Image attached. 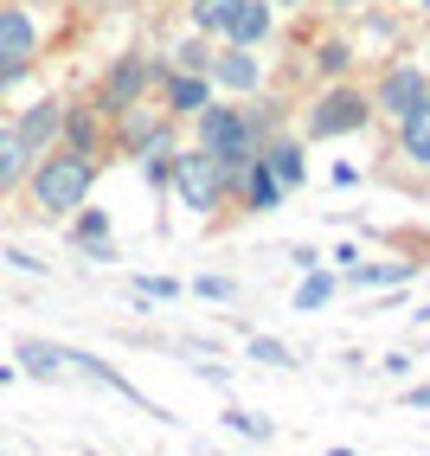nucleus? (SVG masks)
<instances>
[{
	"mask_svg": "<svg viewBox=\"0 0 430 456\" xmlns=\"http://www.w3.org/2000/svg\"><path fill=\"white\" fill-rule=\"evenodd\" d=\"M199 155L219 167V174H238L244 161L257 155V129H251V116L206 103V110H199Z\"/></svg>",
	"mask_w": 430,
	"mask_h": 456,
	"instance_id": "obj_1",
	"label": "nucleus"
},
{
	"mask_svg": "<svg viewBox=\"0 0 430 456\" xmlns=\"http://www.w3.org/2000/svg\"><path fill=\"white\" fill-rule=\"evenodd\" d=\"M90 180H97V161H90L84 148H71V155L39 161V174H33V200H39L45 219H52V212H77L84 193H90Z\"/></svg>",
	"mask_w": 430,
	"mask_h": 456,
	"instance_id": "obj_2",
	"label": "nucleus"
},
{
	"mask_svg": "<svg viewBox=\"0 0 430 456\" xmlns=\"http://www.w3.org/2000/svg\"><path fill=\"white\" fill-rule=\"evenodd\" d=\"M366 116H373V103H366L360 90H328L315 103V116H309V135H347V129L366 123Z\"/></svg>",
	"mask_w": 430,
	"mask_h": 456,
	"instance_id": "obj_3",
	"label": "nucleus"
},
{
	"mask_svg": "<svg viewBox=\"0 0 430 456\" xmlns=\"http://www.w3.org/2000/svg\"><path fill=\"white\" fill-rule=\"evenodd\" d=\"M33 45H39L33 20H26L20 7H0V84L20 77L26 65H33Z\"/></svg>",
	"mask_w": 430,
	"mask_h": 456,
	"instance_id": "obj_4",
	"label": "nucleus"
},
{
	"mask_svg": "<svg viewBox=\"0 0 430 456\" xmlns=\"http://www.w3.org/2000/svg\"><path fill=\"white\" fill-rule=\"evenodd\" d=\"M174 174H180V200H187L193 212H219V167H212L206 155H180Z\"/></svg>",
	"mask_w": 430,
	"mask_h": 456,
	"instance_id": "obj_5",
	"label": "nucleus"
},
{
	"mask_svg": "<svg viewBox=\"0 0 430 456\" xmlns=\"http://www.w3.org/2000/svg\"><path fill=\"white\" fill-rule=\"evenodd\" d=\"M424 97H430V84H424V71H411V65L385 71V84H379V110H385V116H411Z\"/></svg>",
	"mask_w": 430,
	"mask_h": 456,
	"instance_id": "obj_6",
	"label": "nucleus"
},
{
	"mask_svg": "<svg viewBox=\"0 0 430 456\" xmlns=\"http://www.w3.org/2000/svg\"><path fill=\"white\" fill-rule=\"evenodd\" d=\"M155 77V65H148V58H122L116 65V77L103 84V110H129L135 97H142V84Z\"/></svg>",
	"mask_w": 430,
	"mask_h": 456,
	"instance_id": "obj_7",
	"label": "nucleus"
},
{
	"mask_svg": "<svg viewBox=\"0 0 430 456\" xmlns=\"http://www.w3.org/2000/svg\"><path fill=\"white\" fill-rule=\"evenodd\" d=\"M58 129H65V110H58V103H33V110L20 116V129H13V135L26 142V155H33V148H45Z\"/></svg>",
	"mask_w": 430,
	"mask_h": 456,
	"instance_id": "obj_8",
	"label": "nucleus"
},
{
	"mask_svg": "<svg viewBox=\"0 0 430 456\" xmlns=\"http://www.w3.org/2000/svg\"><path fill=\"white\" fill-rule=\"evenodd\" d=\"M206 71L219 77L225 90H251V84H257V58H251V45H231V52H219V58H212Z\"/></svg>",
	"mask_w": 430,
	"mask_h": 456,
	"instance_id": "obj_9",
	"label": "nucleus"
},
{
	"mask_svg": "<svg viewBox=\"0 0 430 456\" xmlns=\"http://www.w3.org/2000/svg\"><path fill=\"white\" fill-rule=\"evenodd\" d=\"M225 33H231V45H257L270 33V7H264V0H238L231 20H225Z\"/></svg>",
	"mask_w": 430,
	"mask_h": 456,
	"instance_id": "obj_10",
	"label": "nucleus"
},
{
	"mask_svg": "<svg viewBox=\"0 0 430 456\" xmlns=\"http://www.w3.org/2000/svg\"><path fill=\"white\" fill-rule=\"evenodd\" d=\"M411 270H418V264H360V257H353V264H347V283H353V289H385V283H405Z\"/></svg>",
	"mask_w": 430,
	"mask_h": 456,
	"instance_id": "obj_11",
	"label": "nucleus"
},
{
	"mask_svg": "<svg viewBox=\"0 0 430 456\" xmlns=\"http://www.w3.org/2000/svg\"><path fill=\"white\" fill-rule=\"evenodd\" d=\"M405 123V155L418 161V167H430V97L411 110V116H398Z\"/></svg>",
	"mask_w": 430,
	"mask_h": 456,
	"instance_id": "obj_12",
	"label": "nucleus"
},
{
	"mask_svg": "<svg viewBox=\"0 0 430 456\" xmlns=\"http://www.w3.org/2000/svg\"><path fill=\"white\" fill-rule=\"evenodd\" d=\"M244 193H251V206H257V212H270L276 200H283V187H276V180H270V167H264L257 155L244 161Z\"/></svg>",
	"mask_w": 430,
	"mask_h": 456,
	"instance_id": "obj_13",
	"label": "nucleus"
},
{
	"mask_svg": "<svg viewBox=\"0 0 430 456\" xmlns=\"http://www.w3.org/2000/svg\"><path fill=\"white\" fill-rule=\"evenodd\" d=\"M264 167H270V180H276V187L289 193L296 180H302V148H289V142H283V148H270V155H264Z\"/></svg>",
	"mask_w": 430,
	"mask_h": 456,
	"instance_id": "obj_14",
	"label": "nucleus"
},
{
	"mask_svg": "<svg viewBox=\"0 0 430 456\" xmlns=\"http://www.w3.org/2000/svg\"><path fill=\"white\" fill-rule=\"evenodd\" d=\"M20 174H26V142L13 129H0V193H7Z\"/></svg>",
	"mask_w": 430,
	"mask_h": 456,
	"instance_id": "obj_15",
	"label": "nucleus"
},
{
	"mask_svg": "<svg viewBox=\"0 0 430 456\" xmlns=\"http://www.w3.org/2000/svg\"><path fill=\"white\" fill-rule=\"evenodd\" d=\"M20 367H26V373H39V379H52L58 367H65V354L45 347V341H20Z\"/></svg>",
	"mask_w": 430,
	"mask_h": 456,
	"instance_id": "obj_16",
	"label": "nucleus"
},
{
	"mask_svg": "<svg viewBox=\"0 0 430 456\" xmlns=\"http://www.w3.org/2000/svg\"><path fill=\"white\" fill-rule=\"evenodd\" d=\"M167 103H174L180 116H199V110H206V77H174V84H167Z\"/></svg>",
	"mask_w": 430,
	"mask_h": 456,
	"instance_id": "obj_17",
	"label": "nucleus"
},
{
	"mask_svg": "<svg viewBox=\"0 0 430 456\" xmlns=\"http://www.w3.org/2000/svg\"><path fill=\"white\" fill-rule=\"evenodd\" d=\"M231 7H238V0H193V26H199V33H225Z\"/></svg>",
	"mask_w": 430,
	"mask_h": 456,
	"instance_id": "obj_18",
	"label": "nucleus"
},
{
	"mask_svg": "<svg viewBox=\"0 0 430 456\" xmlns=\"http://www.w3.org/2000/svg\"><path fill=\"white\" fill-rule=\"evenodd\" d=\"M251 354L264 360V367H296V354H289L283 341H264V334H251Z\"/></svg>",
	"mask_w": 430,
	"mask_h": 456,
	"instance_id": "obj_19",
	"label": "nucleus"
},
{
	"mask_svg": "<svg viewBox=\"0 0 430 456\" xmlns=\"http://www.w3.org/2000/svg\"><path fill=\"white\" fill-rule=\"evenodd\" d=\"M328 296H334V277H309V283L296 289V309H321Z\"/></svg>",
	"mask_w": 430,
	"mask_h": 456,
	"instance_id": "obj_20",
	"label": "nucleus"
},
{
	"mask_svg": "<svg viewBox=\"0 0 430 456\" xmlns=\"http://www.w3.org/2000/svg\"><path fill=\"white\" fill-rule=\"evenodd\" d=\"M347 65H353V52H347L341 39H328V45H321V71H328V77H341Z\"/></svg>",
	"mask_w": 430,
	"mask_h": 456,
	"instance_id": "obj_21",
	"label": "nucleus"
},
{
	"mask_svg": "<svg viewBox=\"0 0 430 456\" xmlns=\"http://www.w3.org/2000/svg\"><path fill=\"white\" fill-rule=\"evenodd\" d=\"M225 418L238 424V431H244V437H257V444H264V437L276 431V424H270V418H251V411H225Z\"/></svg>",
	"mask_w": 430,
	"mask_h": 456,
	"instance_id": "obj_22",
	"label": "nucleus"
},
{
	"mask_svg": "<svg viewBox=\"0 0 430 456\" xmlns=\"http://www.w3.org/2000/svg\"><path fill=\"white\" fill-rule=\"evenodd\" d=\"M193 289H199V296H206V302H225V296H231V283H225V277H199V283H193Z\"/></svg>",
	"mask_w": 430,
	"mask_h": 456,
	"instance_id": "obj_23",
	"label": "nucleus"
},
{
	"mask_svg": "<svg viewBox=\"0 0 430 456\" xmlns=\"http://www.w3.org/2000/svg\"><path fill=\"white\" fill-rule=\"evenodd\" d=\"M71 142H77L84 155H90V116H71Z\"/></svg>",
	"mask_w": 430,
	"mask_h": 456,
	"instance_id": "obj_24",
	"label": "nucleus"
},
{
	"mask_svg": "<svg viewBox=\"0 0 430 456\" xmlns=\"http://www.w3.org/2000/svg\"><path fill=\"white\" fill-rule=\"evenodd\" d=\"M411 405H418V411H430V386H418V392H411Z\"/></svg>",
	"mask_w": 430,
	"mask_h": 456,
	"instance_id": "obj_25",
	"label": "nucleus"
},
{
	"mask_svg": "<svg viewBox=\"0 0 430 456\" xmlns=\"http://www.w3.org/2000/svg\"><path fill=\"white\" fill-rule=\"evenodd\" d=\"M424 7H430V0H424Z\"/></svg>",
	"mask_w": 430,
	"mask_h": 456,
	"instance_id": "obj_26",
	"label": "nucleus"
}]
</instances>
